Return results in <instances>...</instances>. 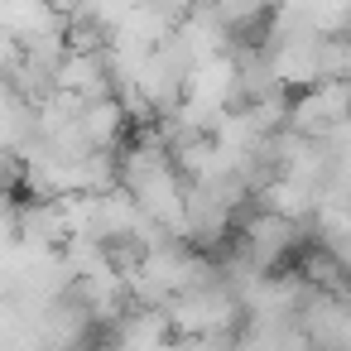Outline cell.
I'll return each instance as SVG.
<instances>
[{
    "mask_svg": "<svg viewBox=\"0 0 351 351\" xmlns=\"http://www.w3.org/2000/svg\"><path fill=\"white\" fill-rule=\"evenodd\" d=\"M58 92H73V97H82L87 106L116 97L111 58H106V53H68L63 68H58Z\"/></svg>",
    "mask_w": 351,
    "mask_h": 351,
    "instance_id": "6da1fadb",
    "label": "cell"
},
{
    "mask_svg": "<svg viewBox=\"0 0 351 351\" xmlns=\"http://www.w3.org/2000/svg\"><path fill=\"white\" fill-rule=\"evenodd\" d=\"M82 125H87L92 145H97V149H111V154H121V149L135 140V116L125 111V101H121V97L92 101V106H87V116H82Z\"/></svg>",
    "mask_w": 351,
    "mask_h": 351,
    "instance_id": "7a4b0ae2",
    "label": "cell"
},
{
    "mask_svg": "<svg viewBox=\"0 0 351 351\" xmlns=\"http://www.w3.org/2000/svg\"><path fill=\"white\" fill-rule=\"evenodd\" d=\"M322 82H351V34L322 39Z\"/></svg>",
    "mask_w": 351,
    "mask_h": 351,
    "instance_id": "3957f363",
    "label": "cell"
}]
</instances>
